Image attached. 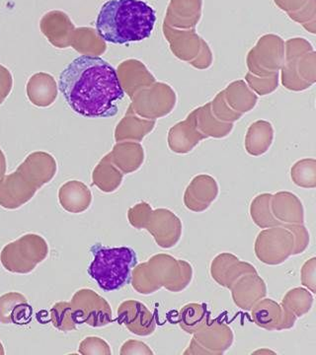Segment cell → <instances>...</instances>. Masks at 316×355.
<instances>
[{
    "instance_id": "cell-1",
    "label": "cell",
    "mask_w": 316,
    "mask_h": 355,
    "mask_svg": "<svg viewBox=\"0 0 316 355\" xmlns=\"http://www.w3.org/2000/svg\"><path fill=\"white\" fill-rule=\"evenodd\" d=\"M58 89L72 111L89 119L116 116L125 97L114 67L92 55L74 58L60 73Z\"/></svg>"
},
{
    "instance_id": "cell-2",
    "label": "cell",
    "mask_w": 316,
    "mask_h": 355,
    "mask_svg": "<svg viewBox=\"0 0 316 355\" xmlns=\"http://www.w3.org/2000/svg\"><path fill=\"white\" fill-rule=\"evenodd\" d=\"M156 10L142 0H109L100 9L96 30L105 42L128 44L151 36Z\"/></svg>"
},
{
    "instance_id": "cell-3",
    "label": "cell",
    "mask_w": 316,
    "mask_h": 355,
    "mask_svg": "<svg viewBox=\"0 0 316 355\" xmlns=\"http://www.w3.org/2000/svg\"><path fill=\"white\" fill-rule=\"evenodd\" d=\"M192 279L193 268L188 261L159 254L133 268L132 286L142 295L154 293L163 287L180 292L188 287Z\"/></svg>"
},
{
    "instance_id": "cell-4",
    "label": "cell",
    "mask_w": 316,
    "mask_h": 355,
    "mask_svg": "<svg viewBox=\"0 0 316 355\" xmlns=\"http://www.w3.org/2000/svg\"><path fill=\"white\" fill-rule=\"evenodd\" d=\"M93 261L88 275L102 291H120L131 282L132 270L138 263L135 250L128 247L106 248L94 245L91 248Z\"/></svg>"
},
{
    "instance_id": "cell-5",
    "label": "cell",
    "mask_w": 316,
    "mask_h": 355,
    "mask_svg": "<svg viewBox=\"0 0 316 355\" xmlns=\"http://www.w3.org/2000/svg\"><path fill=\"white\" fill-rule=\"evenodd\" d=\"M128 219L133 227L149 231L163 249L176 246L181 238V220L169 209L152 210L149 203L142 202L128 209Z\"/></svg>"
},
{
    "instance_id": "cell-6",
    "label": "cell",
    "mask_w": 316,
    "mask_h": 355,
    "mask_svg": "<svg viewBox=\"0 0 316 355\" xmlns=\"http://www.w3.org/2000/svg\"><path fill=\"white\" fill-rule=\"evenodd\" d=\"M48 254V243L43 237L27 234L6 245L0 254V261L7 272L26 275L46 260Z\"/></svg>"
},
{
    "instance_id": "cell-7",
    "label": "cell",
    "mask_w": 316,
    "mask_h": 355,
    "mask_svg": "<svg viewBox=\"0 0 316 355\" xmlns=\"http://www.w3.org/2000/svg\"><path fill=\"white\" fill-rule=\"evenodd\" d=\"M255 254L266 265H280L294 253V237L285 226L265 228L257 236Z\"/></svg>"
},
{
    "instance_id": "cell-8",
    "label": "cell",
    "mask_w": 316,
    "mask_h": 355,
    "mask_svg": "<svg viewBox=\"0 0 316 355\" xmlns=\"http://www.w3.org/2000/svg\"><path fill=\"white\" fill-rule=\"evenodd\" d=\"M78 324L103 328L113 322L111 306L99 294L91 289H81L70 301Z\"/></svg>"
},
{
    "instance_id": "cell-9",
    "label": "cell",
    "mask_w": 316,
    "mask_h": 355,
    "mask_svg": "<svg viewBox=\"0 0 316 355\" xmlns=\"http://www.w3.org/2000/svg\"><path fill=\"white\" fill-rule=\"evenodd\" d=\"M252 319L259 328L266 331L289 330L297 318L273 299H261L252 307Z\"/></svg>"
},
{
    "instance_id": "cell-10",
    "label": "cell",
    "mask_w": 316,
    "mask_h": 355,
    "mask_svg": "<svg viewBox=\"0 0 316 355\" xmlns=\"http://www.w3.org/2000/svg\"><path fill=\"white\" fill-rule=\"evenodd\" d=\"M118 322L133 335L149 336L156 331V320L144 303L126 300L118 308Z\"/></svg>"
},
{
    "instance_id": "cell-11",
    "label": "cell",
    "mask_w": 316,
    "mask_h": 355,
    "mask_svg": "<svg viewBox=\"0 0 316 355\" xmlns=\"http://www.w3.org/2000/svg\"><path fill=\"white\" fill-rule=\"evenodd\" d=\"M194 340L205 350L206 354H222L233 343V330L219 319L209 321L194 334Z\"/></svg>"
},
{
    "instance_id": "cell-12",
    "label": "cell",
    "mask_w": 316,
    "mask_h": 355,
    "mask_svg": "<svg viewBox=\"0 0 316 355\" xmlns=\"http://www.w3.org/2000/svg\"><path fill=\"white\" fill-rule=\"evenodd\" d=\"M257 272L254 266L240 261L234 254L222 253L217 254L210 265V275L221 286L228 288L241 275Z\"/></svg>"
},
{
    "instance_id": "cell-13",
    "label": "cell",
    "mask_w": 316,
    "mask_h": 355,
    "mask_svg": "<svg viewBox=\"0 0 316 355\" xmlns=\"http://www.w3.org/2000/svg\"><path fill=\"white\" fill-rule=\"evenodd\" d=\"M229 289L235 305L247 311L251 310L253 306L265 297L267 294L265 282L259 277L258 272L241 275Z\"/></svg>"
},
{
    "instance_id": "cell-14",
    "label": "cell",
    "mask_w": 316,
    "mask_h": 355,
    "mask_svg": "<svg viewBox=\"0 0 316 355\" xmlns=\"http://www.w3.org/2000/svg\"><path fill=\"white\" fill-rule=\"evenodd\" d=\"M32 307L18 292H8L0 297V323L26 324L32 318Z\"/></svg>"
},
{
    "instance_id": "cell-15",
    "label": "cell",
    "mask_w": 316,
    "mask_h": 355,
    "mask_svg": "<svg viewBox=\"0 0 316 355\" xmlns=\"http://www.w3.org/2000/svg\"><path fill=\"white\" fill-rule=\"evenodd\" d=\"M58 200L65 211L81 214L90 207L92 196L88 189L81 184L77 183L76 189L70 188L69 184H67L58 193Z\"/></svg>"
},
{
    "instance_id": "cell-16",
    "label": "cell",
    "mask_w": 316,
    "mask_h": 355,
    "mask_svg": "<svg viewBox=\"0 0 316 355\" xmlns=\"http://www.w3.org/2000/svg\"><path fill=\"white\" fill-rule=\"evenodd\" d=\"M209 308L203 303H189L182 307L179 313L180 328L185 333L194 335L210 321Z\"/></svg>"
},
{
    "instance_id": "cell-17",
    "label": "cell",
    "mask_w": 316,
    "mask_h": 355,
    "mask_svg": "<svg viewBox=\"0 0 316 355\" xmlns=\"http://www.w3.org/2000/svg\"><path fill=\"white\" fill-rule=\"evenodd\" d=\"M313 303V297L310 291L301 287L291 289L285 294L282 301V305L285 309L289 310L297 318L303 317L306 313L310 312Z\"/></svg>"
},
{
    "instance_id": "cell-18",
    "label": "cell",
    "mask_w": 316,
    "mask_h": 355,
    "mask_svg": "<svg viewBox=\"0 0 316 355\" xmlns=\"http://www.w3.org/2000/svg\"><path fill=\"white\" fill-rule=\"evenodd\" d=\"M51 320L53 326L60 331L76 330L78 324L70 302L56 303L51 309Z\"/></svg>"
},
{
    "instance_id": "cell-19",
    "label": "cell",
    "mask_w": 316,
    "mask_h": 355,
    "mask_svg": "<svg viewBox=\"0 0 316 355\" xmlns=\"http://www.w3.org/2000/svg\"><path fill=\"white\" fill-rule=\"evenodd\" d=\"M261 202H259L258 198L252 202L250 207V216L253 222L258 227L262 229L276 227L281 226V224L276 220L271 210V205L264 202L263 196H259Z\"/></svg>"
},
{
    "instance_id": "cell-20",
    "label": "cell",
    "mask_w": 316,
    "mask_h": 355,
    "mask_svg": "<svg viewBox=\"0 0 316 355\" xmlns=\"http://www.w3.org/2000/svg\"><path fill=\"white\" fill-rule=\"evenodd\" d=\"M81 354H112L110 345L97 336H88L79 345Z\"/></svg>"
},
{
    "instance_id": "cell-21",
    "label": "cell",
    "mask_w": 316,
    "mask_h": 355,
    "mask_svg": "<svg viewBox=\"0 0 316 355\" xmlns=\"http://www.w3.org/2000/svg\"><path fill=\"white\" fill-rule=\"evenodd\" d=\"M283 226L289 229L294 237V249L292 256L294 254H303L306 251V248H308V244H310V233H308V231L306 230L303 224H299V225L291 224V225Z\"/></svg>"
},
{
    "instance_id": "cell-22",
    "label": "cell",
    "mask_w": 316,
    "mask_h": 355,
    "mask_svg": "<svg viewBox=\"0 0 316 355\" xmlns=\"http://www.w3.org/2000/svg\"><path fill=\"white\" fill-rule=\"evenodd\" d=\"M315 257L306 261V263L301 268V284L303 286L308 287L310 292L315 293V268H316Z\"/></svg>"
},
{
    "instance_id": "cell-23",
    "label": "cell",
    "mask_w": 316,
    "mask_h": 355,
    "mask_svg": "<svg viewBox=\"0 0 316 355\" xmlns=\"http://www.w3.org/2000/svg\"><path fill=\"white\" fill-rule=\"evenodd\" d=\"M149 345L139 340H130L122 345L120 354H153Z\"/></svg>"
},
{
    "instance_id": "cell-24",
    "label": "cell",
    "mask_w": 316,
    "mask_h": 355,
    "mask_svg": "<svg viewBox=\"0 0 316 355\" xmlns=\"http://www.w3.org/2000/svg\"><path fill=\"white\" fill-rule=\"evenodd\" d=\"M6 352H4L3 347H2L1 343H0V354H4Z\"/></svg>"
}]
</instances>
